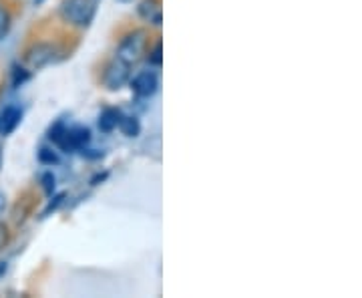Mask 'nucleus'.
Here are the masks:
<instances>
[{
  "label": "nucleus",
  "mask_w": 362,
  "mask_h": 298,
  "mask_svg": "<svg viewBox=\"0 0 362 298\" xmlns=\"http://www.w3.org/2000/svg\"><path fill=\"white\" fill-rule=\"evenodd\" d=\"M21 119H23V111H21L18 107H14V105L4 107V111L0 113V133H2V135L13 133V131L18 127Z\"/></svg>",
  "instance_id": "nucleus-7"
},
{
  "label": "nucleus",
  "mask_w": 362,
  "mask_h": 298,
  "mask_svg": "<svg viewBox=\"0 0 362 298\" xmlns=\"http://www.w3.org/2000/svg\"><path fill=\"white\" fill-rule=\"evenodd\" d=\"M35 2H37V4H40V2H42V0H35Z\"/></svg>",
  "instance_id": "nucleus-18"
},
{
  "label": "nucleus",
  "mask_w": 362,
  "mask_h": 298,
  "mask_svg": "<svg viewBox=\"0 0 362 298\" xmlns=\"http://www.w3.org/2000/svg\"><path fill=\"white\" fill-rule=\"evenodd\" d=\"M123 2H129V0H123Z\"/></svg>",
  "instance_id": "nucleus-19"
},
{
  "label": "nucleus",
  "mask_w": 362,
  "mask_h": 298,
  "mask_svg": "<svg viewBox=\"0 0 362 298\" xmlns=\"http://www.w3.org/2000/svg\"><path fill=\"white\" fill-rule=\"evenodd\" d=\"M90 142V131L87 127H66L63 139L59 145L65 151H73V149H85V145Z\"/></svg>",
  "instance_id": "nucleus-6"
},
{
  "label": "nucleus",
  "mask_w": 362,
  "mask_h": 298,
  "mask_svg": "<svg viewBox=\"0 0 362 298\" xmlns=\"http://www.w3.org/2000/svg\"><path fill=\"white\" fill-rule=\"evenodd\" d=\"M4 207H6V195L0 192V214H2V210H4Z\"/></svg>",
  "instance_id": "nucleus-16"
},
{
  "label": "nucleus",
  "mask_w": 362,
  "mask_h": 298,
  "mask_svg": "<svg viewBox=\"0 0 362 298\" xmlns=\"http://www.w3.org/2000/svg\"><path fill=\"white\" fill-rule=\"evenodd\" d=\"M139 14L151 25H161V21H163V13H161V6L157 0H143L139 6Z\"/></svg>",
  "instance_id": "nucleus-8"
},
{
  "label": "nucleus",
  "mask_w": 362,
  "mask_h": 298,
  "mask_svg": "<svg viewBox=\"0 0 362 298\" xmlns=\"http://www.w3.org/2000/svg\"><path fill=\"white\" fill-rule=\"evenodd\" d=\"M157 87H159V79L153 71H141L135 77L131 79V89L139 97H151L156 95Z\"/></svg>",
  "instance_id": "nucleus-5"
},
{
  "label": "nucleus",
  "mask_w": 362,
  "mask_h": 298,
  "mask_svg": "<svg viewBox=\"0 0 362 298\" xmlns=\"http://www.w3.org/2000/svg\"><path fill=\"white\" fill-rule=\"evenodd\" d=\"M129 67L131 65L123 63V61H119V59H115L113 63H109L103 73L105 87H107V89H111V91L121 89V87L129 81Z\"/></svg>",
  "instance_id": "nucleus-3"
},
{
  "label": "nucleus",
  "mask_w": 362,
  "mask_h": 298,
  "mask_svg": "<svg viewBox=\"0 0 362 298\" xmlns=\"http://www.w3.org/2000/svg\"><path fill=\"white\" fill-rule=\"evenodd\" d=\"M8 23H11L8 11H6L4 6H0V39L6 35V30H8Z\"/></svg>",
  "instance_id": "nucleus-12"
},
{
  "label": "nucleus",
  "mask_w": 362,
  "mask_h": 298,
  "mask_svg": "<svg viewBox=\"0 0 362 298\" xmlns=\"http://www.w3.org/2000/svg\"><path fill=\"white\" fill-rule=\"evenodd\" d=\"M117 127L123 131L127 137H137L139 135V131H141V125H139V121H137V117H129V115H119V123H117Z\"/></svg>",
  "instance_id": "nucleus-9"
},
{
  "label": "nucleus",
  "mask_w": 362,
  "mask_h": 298,
  "mask_svg": "<svg viewBox=\"0 0 362 298\" xmlns=\"http://www.w3.org/2000/svg\"><path fill=\"white\" fill-rule=\"evenodd\" d=\"M54 59V49L51 45L39 42L35 47H30L25 55V63L28 69H42L47 67Z\"/></svg>",
  "instance_id": "nucleus-4"
},
{
  "label": "nucleus",
  "mask_w": 362,
  "mask_h": 298,
  "mask_svg": "<svg viewBox=\"0 0 362 298\" xmlns=\"http://www.w3.org/2000/svg\"><path fill=\"white\" fill-rule=\"evenodd\" d=\"M39 159L42 164H47V166H52V164H57L59 161V157L57 154L52 151V149H47V147H42L39 151Z\"/></svg>",
  "instance_id": "nucleus-11"
},
{
  "label": "nucleus",
  "mask_w": 362,
  "mask_h": 298,
  "mask_svg": "<svg viewBox=\"0 0 362 298\" xmlns=\"http://www.w3.org/2000/svg\"><path fill=\"white\" fill-rule=\"evenodd\" d=\"M42 182H45L47 194H52V190H54V176H52V173H47V176L42 178Z\"/></svg>",
  "instance_id": "nucleus-15"
},
{
  "label": "nucleus",
  "mask_w": 362,
  "mask_h": 298,
  "mask_svg": "<svg viewBox=\"0 0 362 298\" xmlns=\"http://www.w3.org/2000/svg\"><path fill=\"white\" fill-rule=\"evenodd\" d=\"M149 63H153V65H161L163 63V57H161V45H156V49L149 52Z\"/></svg>",
  "instance_id": "nucleus-13"
},
{
  "label": "nucleus",
  "mask_w": 362,
  "mask_h": 298,
  "mask_svg": "<svg viewBox=\"0 0 362 298\" xmlns=\"http://www.w3.org/2000/svg\"><path fill=\"white\" fill-rule=\"evenodd\" d=\"M0 164H2V147H0Z\"/></svg>",
  "instance_id": "nucleus-17"
},
{
  "label": "nucleus",
  "mask_w": 362,
  "mask_h": 298,
  "mask_svg": "<svg viewBox=\"0 0 362 298\" xmlns=\"http://www.w3.org/2000/svg\"><path fill=\"white\" fill-rule=\"evenodd\" d=\"M145 47H147V39H145V33L143 30H135L127 35L125 39L121 40L119 49H117V59L133 65L137 61H141L143 55H145Z\"/></svg>",
  "instance_id": "nucleus-2"
},
{
  "label": "nucleus",
  "mask_w": 362,
  "mask_h": 298,
  "mask_svg": "<svg viewBox=\"0 0 362 298\" xmlns=\"http://www.w3.org/2000/svg\"><path fill=\"white\" fill-rule=\"evenodd\" d=\"M95 11V0H63L61 4V16L75 26H89Z\"/></svg>",
  "instance_id": "nucleus-1"
},
{
  "label": "nucleus",
  "mask_w": 362,
  "mask_h": 298,
  "mask_svg": "<svg viewBox=\"0 0 362 298\" xmlns=\"http://www.w3.org/2000/svg\"><path fill=\"white\" fill-rule=\"evenodd\" d=\"M8 240H11V232H8V228H6L4 224H0V250L8 246Z\"/></svg>",
  "instance_id": "nucleus-14"
},
{
  "label": "nucleus",
  "mask_w": 362,
  "mask_h": 298,
  "mask_svg": "<svg viewBox=\"0 0 362 298\" xmlns=\"http://www.w3.org/2000/svg\"><path fill=\"white\" fill-rule=\"evenodd\" d=\"M119 115H121V111H115V109H105L103 113L99 115V130L105 131V133H109V131L115 130L117 123H119Z\"/></svg>",
  "instance_id": "nucleus-10"
}]
</instances>
